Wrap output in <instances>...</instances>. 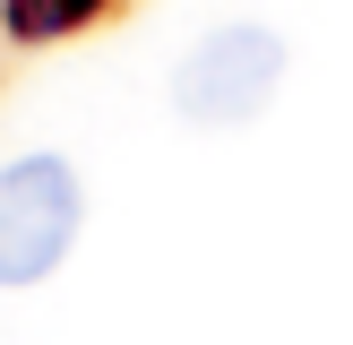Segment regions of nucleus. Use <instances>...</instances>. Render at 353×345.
Listing matches in <instances>:
<instances>
[{
    "instance_id": "1",
    "label": "nucleus",
    "mask_w": 353,
    "mask_h": 345,
    "mask_svg": "<svg viewBox=\"0 0 353 345\" xmlns=\"http://www.w3.org/2000/svg\"><path fill=\"white\" fill-rule=\"evenodd\" d=\"M86 216V190L61 155H17L0 164V285H34L69 259Z\"/></svg>"
},
{
    "instance_id": "2",
    "label": "nucleus",
    "mask_w": 353,
    "mask_h": 345,
    "mask_svg": "<svg viewBox=\"0 0 353 345\" xmlns=\"http://www.w3.org/2000/svg\"><path fill=\"white\" fill-rule=\"evenodd\" d=\"M285 86V43L268 26H207L172 69V103L207 130H233Z\"/></svg>"
},
{
    "instance_id": "3",
    "label": "nucleus",
    "mask_w": 353,
    "mask_h": 345,
    "mask_svg": "<svg viewBox=\"0 0 353 345\" xmlns=\"http://www.w3.org/2000/svg\"><path fill=\"white\" fill-rule=\"evenodd\" d=\"M86 9H95V0H9V26L17 34H61V26H78Z\"/></svg>"
}]
</instances>
